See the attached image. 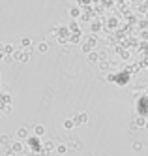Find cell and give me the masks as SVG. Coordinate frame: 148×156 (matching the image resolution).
<instances>
[{"label":"cell","instance_id":"obj_18","mask_svg":"<svg viewBox=\"0 0 148 156\" xmlns=\"http://www.w3.org/2000/svg\"><path fill=\"white\" fill-rule=\"evenodd\" d=\"M2 113H4V115H9V113H11V104H8V105L2 107Z\"/></svg>","mask_w":148,"mask_h":156},{"label":"cell","instance_id":"obj_13","mask_svg":"<svg viewBox=\"0 0 148 156\" xmlns=\"http://www.w3.org/2000/svg\"><path fill=\"white\" fill-rule=\"evenodd\" d=\"M0 145H9V136L8 133H2V136H0Z\"/></svg>","mask_w":148,"mask_h":156},{"label":"cell","instance_id":"obj_22","mask_svg":"<svg viewBox=\"0 0 148 156\" xmlns=\"http://www.w3.org/2000/svg\"><path fill=\"white\" fill-rule=\"evenodd\" d=\"M83 51L84 53H90V45H83Z\"/></svg>","mask_w":148,"mask_h":156},{"label":"cell","instance_id":"obj_2","mask_svg":"<svg viewBox=\"0 0 148 156\" xmlns=\"http://www.w3.org/2000/svg\"><path fill=\"white\" fill-rule=\"evenodd\" d=\"M73 122H75V126H83L84 122H88V113H79V115H73Z\"/></svg>","mask_w":148,"mask_h":156},{"label":"cell","instance_id":"obj_3","mask_svg":"<svg viewBox=\"0 0 148 156\" xmlns=\"http://www.w3.org/2000/svg\"><path fill=\"white\" fill-rule=\"evenodd\" d=\"M17 137H19V139H28V126L17 128Z\"/></svg>","mask_w":148,"mask_h":156},{"label":"cell","instance_id":"obj_6","mask_svg":"<svg viewBox=\"0 0 148 156\" xmlns=\"http://www.w3.org/2000/svg\"><path fill=\"white\" fill-rule=\"evenodd\" d=\"M34 133H36V137L45 136V126L43 124H36V126H34Z\"/></svg>","mask_w":148,"mask_h":156},{"label":"cell","instance_id":"obj_21","mask_svg":"<svg viewBox=\"0 0 148 156\" xmlns=\"http://www.w3.org/2000/svg\"><path fill=\"white\" fill-rule=\"evenodd\" d=\"M88 41H90V45H96V41H98V38H96V36H90V38H88Z\"/></svg>","mask_w":148,"mask_h":156},{"label":"cell","instance_id":"obj_19","mask_svg":"<svg viewBox=\"0 0 148 156\" xmlns=\"http://www.w3.org/2000/svg\"><path fill=\"white\" fill-rule=\"evenodd\" d=\"M79 13H81V9H79V8H73L71 12H70V15H71V17H79Z\"/></svg>","mask_w":148,"mask_h":156},{"label":"cell","instance_id":"obj_16","mask_svg":"<svg viewBox=\"0 0 148 156\" xmlns=\"http://www.w3.org/2000/svg\"><path fill=\"white\" fill-rule=\"evenodd\" d=\"M144 124H146V119H144V117H143V115H141V117H139V119H137V126H139V128H143V126H144Z\"/></svg>","mask_w":148,"mask_h":156},{"label":"cell","instance_id":"obj_23","mask_svg":"<svg viewBox=\"0 0 148 156\" xmlns=\"http://www.w3.org/2000/svg\"><path fill=\"white\" fill-rule=\"evenodd\" d=\"M4 49V43H0V51H2Z\"/></svg>","mask_w":148,"mask_h":156},{"label":"cell","instance_id":"obj_5","mask_svg":"<svg viewBox=\"0 0 148 156\" xmlns=\"http://www.w3.org/2000/svg\"><path fill=\"white\" fill-rule=\"evenodd\" d=\"M67 149H70V147H67L66 143H58V145H56V149H54V151H56V154H62V156H64V154L67 152Z\"/></svg>","mask_w":148,"mask_h":156},{"label":"cell","instance_id":"obj_11","mask_svg":"<svg viewBox=\"0 0 148 156\" xmlns=\"http://www.w3.org/2000/svg\"><path fill=\"white\" fill-rule=\"evenodd\" d=\"M70 41L71 43H79L81 41V32H73V36H70Z\"/></svg>","mask_w":148,"mask_h":156},{"label":"cell","instance_id":"obj_1","mask_svg":"<svg viewBox=\"0 0 148 156\" xmlns=\"http://www.w3.org/2000/svg\"><path fill=\"white\" fill-rule=\"evenodd\" d=\"M13 58H15L17 62H28V58H30V53H28L26 49H17V51L13 53Z\"/></svg>","mask_w":148,"mask_h":156},{"label":"cell","instance_id":"obj_7","mask_svg":"<svg viewBox=\"0 0 148 156\" xmlns=\"http://www.w3.org/2000/svg\"><path fill=\"white\" fill-rule=\"evenodd\" d=\"M22 149H25V145H22L21 141H13V143H11V151H13V152H21Z\"/></svg>","mask_w":148,"mask_h":156},{"label":"cell","instance_id":"obj_12","mask_svg":"<svg viewBox=\"0 0 148 156\" xmlns=\"http://www.w3.org/2000/svg\"><path fill=\"white\" fill-rule=\"evenodd\" d=\"M64 128H66V130H71V128H75V122H73V119H67V120H64Z\"/></svg>","mask_w":148,"mask_h":156},{"label":"cell","instance_id":"obj_24","mask_svg":"<svg viewBox=\"0 0 148 156\" xmlns=\"http://www.w3.org/2000/svg\"><path fill=\"white\" fill-rule=\"evenodd\" d=\"M144 126H146V128H148V120H146V124H144Z\"/></svg>","mask_w":148,"mask_h":156},{"label":"cell","instance_id":"obj_8","mask_svg":"<svg viewBox=\"0 0 148 156\" xmlns=\"http://www.w3.org/2000/svg\"><path fill=\"white\" fill-rule=\"evenodd\" d=\"M2 51H4V55H13V53H15L17 49H15V45H11V43H6Z\"/></svg>","mask_w":148,"mask_h":156},{"label":"cell","instance_id":"obj_17","mask_svg":"<svg viewBox=\"0 0 148 156\" xmlns=\"http://www.w3.org/2000/svg\"><path fill=\"white\" fill-rule=\"evenodd\" d=\"M56 147H54V145L51 143V141H47V143H45V151H47V152H51V151H54Z\"/></svg>","mask_w":148,"mask_h":156},{"label":"cell","instance_id":"obj_20","mask_svg":"<svg viewBox=\"0 0 148 156\" xmlns=\"http://www.w3.org/2000/svg\"><path fill=\"white\" fill-rule=\"evenodd\" d=\"M141 149H143V143L141 141H135L133 143V151H141Z\"/></svg>","mask_w":148,"mask_h":156},{"label":"cell","instance_id":"obj_10","mask_svg":"<svg viewBox=\"0 0 148 156\" xmlns=\"http://www.w3.org/2000/svg\"><path fill=\"white\" fill-rule=\"evenodd\" d=\"M98 60H99V55H98L96 51H94V53H88V62H90V64H96Z\"/></svg>","mask_w":148,"mask_h":156},{"label":"cell","instance_id":"obj_9","mask_svg":"<svg viewBox=\"0 0 148 156\" xmlns=\"http://www.w3.org/2000/svg\"><path fill=\"white\" fill-rule=\"evenodd\" d=\"M21 47H25V49L32 47V40H30L28 36H25V38H21Z\"/></svg>","mask_w":148,"mask_h":156},{"label":"cell","instance_id":"obj_15","mask_svg":"<svg viewBox=\"0 0 148 156\" xmlns=\"http://www.w3.org/2000/svg\"><path fill=\"white\" fill-rule=\"evenodd\" d=\"M67 28H70V32L73 30V32H79V25L75 23V21H71V23H70V27H67Z\"/></svg>","mask_w":148,"mask_h":156},{"label":"cell","instance_id":"obj_14","mask_svg":"<svg viewBox=\"0 0 148 156\" xmlns=\"http://www.w3.org/2000/svg\"><path fill=\"white\" fill-rule=\"evenodd\" d=\"M67 147H70V149H81L83 145H81V141H77V139H75V141H71L70 145H67Z\"/></svg>","mask_w":148,"mask_h":156},{"label":"cell","instance_id":"obj_4","mask_svg":"<svg viewBox=\"0 0 148 156\" xmlns=\"http://www.w3.org/2000/svg\"><path fill=\"white\" fill-rule=\"evenodd\" d=\"M36 49H38V53H41V55H45L49 51V43L47 41H40L38 45H36Z\"/></svg>","mask_w":148,"mask_h":156}]
</instances>
